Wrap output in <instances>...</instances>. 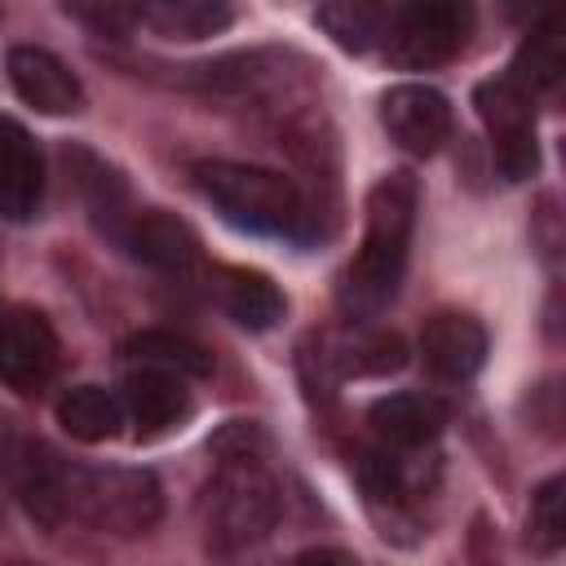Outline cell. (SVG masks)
Segmentation results:
<instances>
[{"label":"cell","mask_w":566,"mask_h":566,"mask_svg":"<svg viewBox=\"0 0 566 566\" xmlns=\"http://www.w3.org/2000/svg\"><path fill=\"white\" fill-rule=\"evenodd\" d=\"M13 486L27 513L44 526L80 522L106 535H146L164 513L155 473L124 464H71L40 442L18 451Z\"/></svg>","instance_id":"cell-1"},{"label":"cell","mask_w":566,"mask_h":566,"mask_svg":"<svg viewBox=\"0 0 566 566\" xmlns=\"http://www.w3.org/2000/svg\"><path fill=\"white\" fill-rule=\"evenodd\" d=\"M217 469L199 495V522L217 553H239L265 539L283 513V491L265 464L261 438L252 424H230L212 442Z\"/></svg>","instance_id":"cell-2"},{"label":"cell","mask_w":566,"mask_h":566,"mask_svg":"<svg viewBox=\"0 0 566 566\" xmlns=\"http://www.w3.org/2000/svg\"><path fill=\"white\" fill-rule=\"evenodd\" d=\"M416 208H420V190L411 172H389L367 190L363 248L340 279V310L349 318H371L394 301L411 252Z\"/></svg>","instance_id":"cell-3"},{"label":"cell","mask_w":566,"mask_h":566,"mask_svg":"<svg viewBox=\"0 0 566 566\" xmlns=\"http://www.w3.org/2000/svg\"><path fill=\"white\" fill-rule=\"evenodd\" d=\"M199 195L234 226L256 230V234H283L301 239L310 230V208L305 195L296 190L292 177L256 164H234V159H203L190 168Z\"/></svg>","instance_id":"cell-4"},{"label":"cell","mask_w":566,"mask_h":566,"mask_svg":"<svg viewBox=\"0 0 566 566\" xmlns=\"http://www.w3.org/2000/svg\"><path fill=\"white\" fill-rule=\"evenodd\" d=\"M473 35V9L460 0H420L394 9L385 31V53L402 71H429L451 62Z\"/></svg>","instance_id":"cell-5"},{"label":"cell","mask_w":566,"mask_h":566,"mask_svg":"<svg viewBox=\"0 0 566 566\" xmlns=\"http://www.w3.org/2000/svg\"><path fill=\"white\" fill-rule=\"evenodd\" d=\"M473 106L486 124L495 168L509 181H526L539 168V142H535V102L526 88H517L509 75L482 80L473 93Z\"/></svg>","instance_id":"cell-6"},{"label":"cell","mask_w":566,"mask_h":566,"mask_svg":"<svg viewBox=\"0 0 566 566\" xmlns=\"http://www.w3.org/2000/svg\"><path fill=\"white\" fill-rule=\"evenodd\" d=\"M57 371V336L40 310H0V380L18 394H35Z\"/></svg>","instance_id":"cell-7"},{"label":"cell","mask_w":566,"mask_h":566,"mask_svg":"<svg viewBox=\"0 0 566 566\" xmlns=\"http://www.w3.org/2000/svg\"><path fill=\"white\" fill-rule=\"evenodd\" d=\"M380 124L407 155H433L451 137V102L429 84H394L380 97Z\"/></svg>","instance_id":"cell-8"},{"label":"cell","mask_w":566,"mask_h":566,"mask_svg":"<svg viewBox=\"0 0 566 566\" xmlns=\"http://www.w3.org/2000/svg\"><path fill=\"white\" fill-rule=\"evenodd\" d=\"M4 66H9L13 93L40 115H75L84 106V84L57 53L40 44H13Z\"/></svg>","instance_id":"cell-9"},{"label":"cell","mask_w":566,"mask_h":566,"mask_svg":"<svg viewBox=\"0 0 566 566\" xmlns=\"http://www.w3.org/2000/svg\"><path fill=\"white\" fill-rule=\"evenodd\" d=\"M115 239L137 261H146L150 270H164V274H177V279L199 265V239L190 234V226L159 212V208L124 212V221L115 226Z\"/></svg>","instance_id":"cell-10"},{"label":"cell","mask_w":566,"mask_h":566,"mask_svg":"<svg viewBox=\"0 0 566 566\" xmlns=\"http://www.w3.org/2000/svg\"><path fill=\"white\" fill-rule=\"evenodd\" d=\"M420 358L438 380H469L486 358V327L473 314L438 310L420 327Z\"/></svg>","instance_id":"cell-11"},{"label":"cell","mask_w":566,"mask_h":566,"mask_svg":"<svg viewBox=\"0 0 566 566\" xmlns=\"http://www.w3.org/2000/svg\"><path fill=\"white\" fill-rule=\"evenodd\" d=\"M44 199V159L31 133L0 115V217L4 221H31Z\"/></svg>","instance_id":"cell-12"},{"label":"cell","mask_w":566,"mask_h":566,"mask_svg":"<svg viewBox=\"0 0 566 566\" xmlns=\"http://www.w3.org/2000/svg\"><path fill=\"white\" fill-rule=\"evenodd\" d=\"M124 416L137 424L142 438H159L168 429H177L190 416V389L186 376L164 371V367H137L124 376Z\"/></svg>","instance_id":"cell-13"},{"label":"cell","mask_w":566,"mask_h":566,"mask_svg":"<svg viewBox=\"0 0 566 566\" xmlns=\"http://www.w3.org/2000/svg\"><path fill=\"white\" fill-rule=\"evenodd\" d=\"M367 424L376 429V438L385 447H424L442 433L447 424V402L433 398V394H385L371 402L367 411Z\"/></svg>","instance_id":"cell-14"},{"label":"cell","mask_w":566,"mask_h":566,"mask_svg":"<svg viewBox=\"0 0 566 566\" xmlns=\"http://www.w3.org/2000/svg\"><path fill=\"white\" fill-rule=\"evenodd\" d=\"M57 424L75 442H106L124 424V402H119V394H111L102 385H71L57 398Z\"/></svg>","instance_id":"cell-15"},{"label":"cell","mask_w":566,"mask_h":566,"mask_svg":"<svg viewBox=\"0 0 566 566\" xmlns=\"http://www.w3.org/2000/svg\"><path fill=\"white\" fill-rule=\"evenodd\" d=\"M124 358H133L142 367H164V371H177V376H208L212 371V354L195 336L168 332V327L133 332L124 340Z\"/></svg>","instance_id":"cell-16"},{"label":"cell","mask_w":566,"mask_h":566,"mask_svg":"<svg viewBox=\"0 0 566 566\" xmlns=\"http://www.w3.org/2000/svg\"><path fill=\"white\" fill-rule=\"evenodd\" d=\"M221 305L248 332H265L283 318V292L256 270H221Z\"/></svg>","instance_id":"cell-17"},{"label":"cell","mask_w":566,"mask_h":566,"mask_svg":"<svg viewBox=\"0 0 566 566\" xmlns=\"http://www.w3.org/2000/svg\"><path fill=\"white\" fill-rule=\"evenodd\" d=\"M230 9L226 4H208V0H159V4H142L137 22L150 27L164 40H203L230 27Z\"/></svg>","instance_id":"cell-18"},{"label":"cell","mask_w":566,"mask_h":566,"mask_svg":"<svg viewBox=\"0 0 566 566\" xmlns=\"http://www.w3.org/2000/svg\"><path fill=\"white\" fill-rule=\"evenodd\" d=\"M314 18H318V27H323L340 49L363 53V49H371V44H380V40H385L394 9L363 4V0H340V4H323Z\"/></svg>","instance_id":"cell-19"},{"label":"cell","mask_w":566,"mask_h":566,"mask_svg":"<svg viewBox=\"0 0 566 566\" xmlns=\"http://www.w3.org/2000/svg\"><path fill=\"white\" fill-rule=\"evenodd\" d=\"M562 75H566V62H562V44L553 35V22H539V31L522 40L509 80L535 97V93H557Z\"/></svg>","instance_id":"cell-20"},{"label":"cell","mask_w":566,"mask_h":566,"mask_svg":"<svg viewBox=\"0 0 566 566\" xmlns=\"http://www.w3.org/2000/svg\"><path fill=\"white\" fill-rule=\"evenodd\" d=\"M340 367L354 371V376H385V371H398L407 363V345L398 332H385V327H367V332H354L345 345H340Z\"/></svg>","instance_id":"cell-21"},{"label":"cell","mask_w":566,"mask_h":566,"mask_svg":"<svg viewBox=\"0 0 566 566\" xmlns=\"http://www.w3.org/2000/svg\"><path fill=\"white\" fill-rule=\"evenodd\" d=\"M566 539V513H562V478H544L526 509V544L539 557H553Z\"/></svg>","instance_id":"cell-22"},{"label":"cell","mask_w":566,"mask_h":566,"mask_svg":"<svg viewBox=\"0 0 566 566\" xmlns=\"http://www.w3.org/2000/svg\"><path fill=\"white\" fill-rule=\"evenodd\" d=\"M358 478L371 495H402V460L389 451H367L358 460Z\"/></svg>","instance_id":"cell-23"},{"label":"cell","mask_w":566,"mask_h":566,"mask_svg":"<svg viewBox=\"0 0 566 566\" xmlns=\"http://www.w3.org/2000/svg\"><path fill=\"white\" fill-rule=\"evenodd\" d=\"M287 566H358V557H354V553H345V548L318 544V548H305V553H296Z\"/></svg>","instance_id":"cell-24"}]
</instances>
